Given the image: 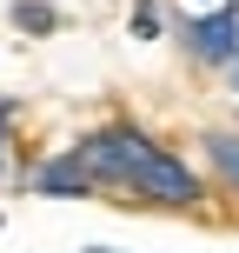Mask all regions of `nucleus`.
<instances>
[{"instance_id": "8", "label": "nucleus", "mask_w": 239, "mask_h": 253, "mask_svg": "<svg viewBox=\"0 0 239 253\" xmlns=\"http://www.w3.org/2000/svg\"><path fill=\"white\" fill-rule=\"evenodd\" d=\"M226 87H233V93H239V47H233V53H226Z\"/></svg>"}, {"instance_id": "1", "label": "nucleus", "mask_w": 239, "mask_h": 253, "mask_svg": "<svg viewBox=\"0 0 239 253\" xmlns=\"http://www.w3.org/2000/svg\"><path fill=\"white\" fill-rule=\"evenodd\" d=\"M80 160H87V173L93 180H113V187H133V173L153 160V140L139 133V126H126V120H113V126H100V133H87L80 140Z\"/></svg>"}, {"instance_id": "7", "label": "nucleus", "mask_w": 239, "mask_h": 253, "mask_svg": "<svg viewBox=\"0 0 239 253\" xmlns=\"http://www.w3.org/2000/svg\"><path fill=\"white\" fill-rule=\"evenodd\" d=\"M133 34H139V40H153V34H160V20H153V7H146V0H139V13H133Z\"/></svg>"}, {"instance_id": "9", "label": "nucleus", "mask_w": 239, "mask_h": 253, "mask_svg": "<svg viewBox=\"0 0 239 253\" xmlns=\"http://www.w3.org/2000/svg\"><path fill=\"white\" fill-rule=\"evenodd\" d=\"M87 253H106V247H87Z\"/></svg>"}, {"instance_id": "6", "label": "nucleus", "mask_w": 239, "mask_h": 253, "mask_svg": "<svg viewBox=\"0 0 239 253\" xmlns=\"http://www.w3.org/2000/svg\"><path fill=\"white\" fill-rule=\"evenodd\" d=\"M13 27H20V34H53L60 13H53L47 0H13Z\"/></svg>"}, {"instance_id": "5", "label": "nucleus", "mask_w": 239, "mask_h": 253, "mask_svg": "<svg viewBox=\"0 0 239 253\" xmlns=\"http://www.w3.org/2000/svg\"><path fill=\"white\" fill-rule=\"evenodd\" d=\"M206 160H213L219 180L239 193V133H206Z\"/></svg>"}, {"instance_id": "3", "label": "nucleus", "mask_w": 239, "mask_h": 253, "mask_svg": "<svg viewBox=\"0 0 239 253\" xmlns=\"http://www.w3.org/2000/svg\"><path fill=\"white\" fill-rule=\"evenodd\" d=\"M186 47L200 53V60H226L239 47V7H213V13H200V20H186Z\"/></svg>"}, {"instance_id": "2", "label": "nucleus", "mask_w": 239, "mask_h": 253, "mask_svg": "<svg viewBox=\"0 0 239 253\" xmlns=\"http://www.w3.org/2000/svg\"><path fill=\"white\" fill-rule=\"evenodd\" d=\"M133 187L146 193V200H160V207H193V200H200V180H193V167H186V160H173V153H160V147H153V160L133 173Z\"/></svg>"}, {"instance_id": "4", "label": "nucleus", "mask_w": 239, "mask_h": 253, "mask_svg": "<svg viewBox=\"0 0 239 253\" xmlns=\"http://www.w3.org/2000/svg\"><path fill=\"white\" fill-rule=\"evenodd\" d=\"M93 187H100V180L87 173V160H80V153H67V160H47V167H34V193H47V200H87Z\"/></svg>"}]
</instances>
